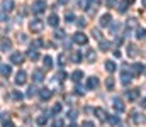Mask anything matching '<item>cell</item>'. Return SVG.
<instances>
[{
    "label": "cell",
    "mask_w": 146,
    "mask_h": 127,
    "mask_svg": "<svg viewBox=\"0 0 146 127\" xmlns=\"http://www.w3.org/2000/svg\"><path fill=\"white\" fill-rule=\"evenodd\" d=\"M12 98H14V100H17V102H19V100H22V93H21V91H17V90H15V91H14V93H12Z\"/></svg>",
    "instance_id": "obj_37"
},
{
    "label": "cell",
    "mask_w": 146,
    "mask_h": 127,
    "mask_svg": "<svg viewBox=\"0 0 146 127\" xmlns=\"http://www.w3.org/2000/svg\"><path fill=\"white\" fill-rule=\"evenodd\" d=\"M75 91H76V95H83V90H82L80 86H76V88H75Z\"/></svg>",
    "instance_id": "obj_50"
},
{
    "label": "cell",
    "mask_w": 146,
    "mask_h": 127,
    "mask_svg": "<svg viewBox=\"0 0 146 127\" xmlns=\"http://www.w3.org/2000/svg\"><path fill=\"white\" fill-rule=\"evenodd\" d=\"M82 127H95V124H94L92 120H85V122L82 124Z\"/></svg>",
    "instance_id": "obj_42"
},
{
    "label": "cell",
    "mask_w": 146,
    "mask_h": 127,
    "mask_svg": "<svg viewBox=\"0 0 146 127\" xmlns=\"http://www.w3.org/2000/svg\"><path fill=\"white\" fill-rule=\"evenodd\" d=\"M114 109H115L117 112H124V109H126V107H124V103H122V100H121V98H115V100H114Z\"/></svg>",
    "instance_id": "obj_22"
},
{
    "label": "cell",
    "mask_w": 146,
    "mask_h": 127,
    "mask_svg": "<svg viewBox=\"0 0 146 127\" xmlns=\"http://www.w3.org/2000/svg\"><path fill=\"white\" fill-rule=\"evenodd\" d=\"M46 10V2L44 0H34L33 3V12L34 14H42Z\"/></svg>",
    "instance_id": "obj_4"
},
{
    "label": "cell",
    "mask_w": 146,
    "mask_h": 127,
    "mask_svg": "<svg viewBox=\"0 0 146 127\" xmlns=\"http://www.w3.org/2000/svg\"><path fill=\"white\" fill-rule=\"evenodd\" d=\"M48 119H49L48 115H39L36 119V124L37 126H46V124H48Z\"/></svg>",
    "instance_id": "obj_25"
},
{
    "label": "cell",
    "mask_w": 146,
    "mask_h": 127,
    "mask_svg": "<svg viewBox=\"0 0 146 127\" xmlns=\"http://www.w3.org/2000/svg\"><path fill=\"white\" fill-rule=\"evenodd\" d=\"M22 61H24V54L21 51H15V53L10 54V63L12 64H22Z\"/></svg>",
    "instance_id": "obj_6"
},
{
    "label": "cell",
    "mask_w": 146,
    "mask_h": 127,
    "mask_svg": "<svg viewBox=\"0 0 146 127\" xmlns=\"http://www.w3.org/2000/svg\"><path fill=\"white\" fill-rule=\"evenodd\" d=\"M33 80H34V83L44 82V73H42V70H34V71H33Z\"/></svg>",
    "instance_id": "obj_9"
},
{
    "label": "cell",
    "mask_w": 146,
    "mask_h": 127,
    "mask_svg": "<svg viewBox=\"0 0 146 127\" xmlns=\"http://www.w3.org/2000/svg\"><path fill=\"white\" fill-rule=\"evenodd\" d=\"M127 7H129V2H127V0L121 2V3H119V12H121V14H124V12L127 10Z\"/></svg>",
    "instance_id": "obj_29"
},
{
    "label": "cell",
    "mask_w": 146,
    "mask_h": 127,
    "mask_svg": "<svg viewBox=\"0 0 146 127\" xmlns=\"http://www.w3.org/2000/svg\"><path fill=\"white\" fill-rule=\"evenodd\" d=\"M139 105H141L143 109H146V98H143V100H141V103H139Z\"/></svg>",
    "instance_id": "obj_51"
},
{
    "label": "cell",
    "mask_w": 146,
    "mask_h": 127,
    "mask_svg": "<svg viewBox=\"0 0 146 127\" xmlns=\"http://www.w3.org/2000/svg\"><path fill=\"white\" fill-rule=\"evenodd\" d=\"M54 38L56 39H65V31H56L54 32Z\"/></svg>",
    "instance_id": "obj_38"
},
{
    "label": "cell",
    "mask_w": 146,
    "mask_h": 127,
    "mask_svg": "<svg viewBox=\"0 0 146 127\" xmlns=\"http://www.w3.org/2000/svg\"><path fill=\"white\" fill-rule=\"evenodd\" d=\"M110 20H112V15H110V14H104V15L100 17V22H99V24H100V27H107L110 24Z\"/></svg>",
    "instance_id": "obj_14"
},
{
    "label": "cell",
    "mask_w": 146,
    "mask_h": 127,
    "mask_svg": "<svg viewBox=\"0 0 146 127\" xmlns=\"http://www.w3.org/2000/svg\"><path fill=\"white\" fill-rule=\"evenodd\" d=\"M37 91H39V90H37L34 85H33V86H29V90H27V97H29V98H33V97L36 95Z\"/></svg>",
    "instance_id": "obj_30"
},
{
    "label": "cell",
    "mask_w": 146,
    "mask_h": 127,
    "mask_svg": "<svg viewBox=\"0 0 146 127\" xmlns=\"http://www.w3.org/2000/svg\"><path fill=\"white\" fill-rule=\"evenodd\" d=\"M131 70H133L134 75H139V73L145 71V66H143L141 63H133V64H131Z\"/></svg>",
    "instance_id": "obj_15"
},
{
    "label": "cell",
    "mask_w": 146,
    "mask_h": 127,
    "mask_svg": "<svg viewBox=\"0 0 146 127\" xmlns=\"http://www.w3.org/2000/svg\"><path fill=\"white\" fill-rule=\"evenodd\" d=\"M136 38H138V39H146V29L145 27H138V31H136Z\"/></svg>",
    "instance_id": "obj_27"
},
{
    "label": "cell",
    "mask_w": 146,
    "mask_h": 127,
    "mask_svg": "<svg viewBox=\"0 0 146 127\" xmlns=\"http://www.w3.org/2000/svg\"><path fill=\"white\" fill-rule=\"evenodd\" d=\"M0 71H2V76H9V75L12 73V68H10V64L2 63V64H0Z\"/></svg>",
    "instance_id": "obj_16"
},
{
    "label": "cell",
    "mask_w": 146,
    "mask_h": 127,
    "mask_svg": "<svg viewBox=\"0 0 146 127\" xmlns=\"http://www.w3.org/2000/svg\"><path fill=\"white\" fill-rule=\"evenodd\" d=\"M106 86H107V90H112V88H114V78H112V76H109V78L106 80Z\"/></svg>",
    "instance_id": "obj_33"
},
{
    "label": "cell",
    "mask_w": 146,
    "mask_h": 127,
    "mask_svg": "<svg viewBox=\"0 0 146 127\" xmlns=\"http://www.w3.org/2000/svg\"><path fill=\"white\" fill-rule=\"evenodd\" d=\"M26 80H27V73L21 70V71L15 75V78H14V83L17 85V86H22V85L26 83Z\"/></svg>",
    "instance_id": "obj_5"
},
{
    "label": "cell",
    "mask_w": 146,
    "mask_h": 127,
    "mask_svg": "<svg viewBox=\"0 0 146 127\" xmlns=\"http://www.w3.org/2000/svg\"><path fill=\"white\" fill-rule=\"evenodd\" d=\"M94 112H95V115H97L100 120H107V117H109L107 112H106L104 109H99V107H97V109H94Z\"/></svg>",
    "instance_id": "obj_17"
},
{
    "label": "cell",
    "mask_w": 146,
    "mask_h": 127,
    "mask_svg": "<svg viewBox=\"0 0 146 127\" xmlns=\"http://www.w3.org/2000/svg\"><path fill=\"white\" fill-rule=\"evenodd\" d=\"M39 97H41L42 100H49V98L53 97V91H51L49 88H42V90H39Z\"/></svg>",
    "instance_id": "obj_13"
},
{
    "label": "cell",
    "mask_w": 146,
    "mask_h": 127,
    "mask_svg": "<svg viewBox=\"0 0 146 127\" xmlns=\"http://www.w3.org/2000/svg\"><path fill=\"white\" fill-rule=\"evenodd\" d=\"M107 122H109L110 126H117L119 124V117L117 115H109L107 117Z\"/></svg>",
    "instance_id": "obj_28"
},
{
    "label": "cell",
    "mask_w": 146,
    "mask_h": 127,
    "mask_svg": "<svg viewBox=\"0 0 146 127\" xmlns=\"http://www.w3.org/2000/svg\"><path fill=\"white\" fill-rule=\"evenodd\" d=\"M51 127H63V120H61V119H56V122H54Z\"/></svg>",
    "instance_id": "obj_43"
},
{
    "label": "cell",
    "mask_w": 146,
    "mask_h": 127,
    "mask_svg": "<svg viewBox=\"0 0 146 127\" xmlns=\"http://www.w3.org/2000/svg\"><path fill=\"white\" fill-rule=\"evenodd\" d=\"M42 64H44L46 70H51V68H53V58H51V56H44V58H42Z\"/></svg>",
    "instance_id": "obj_21"
},
{
    "label": "cell",
    "mask_w": 146,
    "mask_h": 127,
    "mask_svg": "<svg viewBox=\"0 0 146 127\" xmlns=\"http://www.w3.org/2000/svg\"><path fill=\"white\" fill-rule=\"evenodd\" d=\"M126 97L133 102V100H136L138 97H139V88H131V90H127L126 91Z\"/></svg>",
    "instance_id": "obj_10"
},
{
    "label": "cell",
    "mask_w": 146,
    "mask_h": 127,
    "mask_svg": "<svg viewBox=\"0 0 146 127\" xmlns=\"http://www.w3.org/2000/svg\"><path fill=\"white\" fill-rule=\"evenodd\" d=\"M65 19H66V22H72L73 19H75V15H73L72 12H68V14H66V17H65Z\"/></svg>",
    "instance_id": "obj_44"
},
{
    "label": "cell",
    "mask_w": 146,
    "mask_h": 127,
    "mask_svg": "<svg viewBox=\"0 0 146 127\" xmlns=\"http://www.w3.org/2000/svg\"><path fill=\"white\" fill-rule=\"evenodd\" d=\"M119 29H121V26H119V24H115V26H110V32H117Z\"/></svg>",
    "instance_id": "obj_45"
},
{
    "label": "cell",
    "mask_w": 146,
    "mask_h": 127,
    "mask_svg": "<svg viewBox=\"0 0 146 127\" xmlns=\"http://www.w3.org/2000/svg\"><path fill=\"white\" fill-rule=\"evenodd\" d=\"M127 2H129V3H133V2H134V0H127Z\"/></svg>",
    "instance_id": "obj_56"
},
{
    "label": "cell",
    "mask_w": 146,
    "mask_h": 127,
    "mask_svg": "<svg viewBox=\"0 0 146 127\" xmlns=\"http://www.w3.org/2000/svg\"><path fill=\"white\" fill-rule=\"evenodd\" d=\"M104 66H106V70H107L109 73H114V71H115V68H117V64H115L114 61H110V59L106 61V64H104Z\"/></svg>",
    "instance_id": "obj_23"
},
{
    "label": "cell",
    "mask_w": 146,
    "mask_h": 127,
    "mask_svg": "<svg viewBox=\"0 0 146 127\" xmlns=\"http://www.w3.org/2000/svg\"><path fill=\"white\" fill-rule=\"evenodd\" d=\"M82 78H83V71H82V70H76V71H73L72 73V80L75 82V83H78Z\"/></svg>",
    "instance_id": "obj_20"
},
{
    "label": "cell",
    "mask_w": 146,
    "mask_h": 127,
    "mask_svg": "<svg viewBox=\"0 0 146 127\" xmlns=\"http://www.w3.org/2000/svg\"><path fill=\"white\" fill-rule=\"evenodd\" d=\"M10 47H12V42L9 41V39H2V53H7V51H10Z\"/></svg>",
    "instance_id": "obj_24"
},
{
    "label": "cell",
    "mask_w": 146,
    "mask_h": 127,
    "mask_svg": "<svg viewBox=\"0 0 146 127\" xmlns=\"http://www.w3.org/2000/svg\"><path fill=\"white\" fill-rule=\"evenodd\" d=\"M92 36H94L95 39H99V41H100V32H99V29H94V31H92Z\"/></svg>",
    "instance_id": "obj_41"
},
{
    "label": "cell",
    "mask_w": 146,
    "mask_h": 127,
    "mask_svg": "<svg viewBox=\"0 0 146 127\" xmlns=\"http://www.w3.org/2000/svg\"><path fill=\"white\" fill-rule=\"evenodd\" d=\"M85 58H87V61L88 63H95V59H97V53L94 51V49H87V53H85Z\"/></svg>",
    "instance_id": "obj_11"
},
{
    "label": "cell",
    "mask_w": 146,
    "mask_h": 127,
    "mask_svg": "<svg viewBox=\"0 0 146 127\" xmlns=\"http://www.w3.org/2000/svg\"><path fill=\"white\" fill-rule=\"evenodd\" d=\"M61 112V103H54L51 109V114H60Z\"/></svg>",
    "instance_id": "obj_32"
},
{
    "label": "cell",
    "mask_w": 146,
    "mask_h": 127,
    "mask_svg": "<svg viewBox=\"0 0 146 127\" xmlns=\"http://www.w3.org/2000/svg\"><path fill=\"white\" fill-rule=\"evenodd\" d=\"M73 42L78 44V46H85V44L88 42V36L83 34V32H75V36H73Z\"/></svg>",
    "instance_id": "obj_2"
},
{
    "label": "cell",
    "mask_w": 146,
    "mask_h": 127,
    "mask_svg": "<svg viewBox=\"0 0 146 127\" xmlns=\"http://www.w3.org/2000/svg\"><path fill=\"white\" fill-rule=\"evenodd\" d=\"M133 76H134V73H133V71H129V73H127V70H124V71H122V75H121V82H122V85H127L131 80H133Z\"/></svg>",
    "instance_id": "obj_8"
},
{
    "label": "cell",
    "mask_w": 146,
    "mask_h": 127,
    "mask_svg": "<svg viewBox=\"0 0 146 127\" xmlns=\"http://www.w3.org/2000/svg\"><path fill=\"white\" fill-rule=\"evenodd\" d=\"M41 46H42V41H41V39H36V41H34L33 44H31V47H34V49L41 47Z\"/></svg>",
    "instance_id": "obj_39"
},
{
    "label": "cell",
    "mask_w": 146,
    "mask_h": 127,
    "mask_svg": "<svg viewBox=\"0 0 146 127\" xmlns=\"http://www.w3.org/2000/svg\"><path fill=\"white\" fill-rule=\"evenodd\" d=\"M131 120H133L136 126H143V124L146 122V115H145V114H141V112H133Z\"/></svg>",
    "instance_id": "obj_3"
},
{
    "label": "cell",
    "mask_w": 146,
    "mask_h": 127,
    "mask_svg": "<svg viewBox=\"0 0 146 127\" xmlns=\"http://www.w3.org/2000/svg\"><path fill=\"white\" fill-rule=\"evenodd\" d=\"M127 54H129V56H136V54H138V51H136V46L129 44V46H127Z\"/></svg>",
    "instance_id": "obj_31"
},
{
    "label": "cell",
    "mask_w": 146,
    "mask_h": 127,
    "mask_svg": "<svg viewBox=\"0 0 146 127\" xmlns=\"http://www.w3.org/2000/svg\"><path fill=\"white\" fill-rule=\"evenodd\" d=\"M29 29H31L33 32H41V31L44 29V22H42L41 19H34V20L29 22Z\"/></svg>",
    "instance_id": "obj_1"
},
{
    "label": "cell",
    "mask_w": 146,
    "mask_h": 127,
    "mask_svg": "<svg viewBox=\"0 0 146 127\" xmlns=\"http://www.w3.org/2000/svg\"><path fill=\"white\" fill-rule=\"evenodd\" d=\"M143 7H146V0H143Z\"/></svg>",
    "instance_id": "obj_54"
},
{
    "label": "cell",
    "mask_w": 146,
    "mask_h": 127,
    "mask_svg": "<svg viewBox=\"0 0 146 127\" xmlns=\"http://www.w3.org/2000/svg\"><path fill=\"white\" fill-rule=\"evenodd\" d=\"M27 58H29L31 61H37V59H39V53H37V49L31 47V49L27 51Z\"/></svg>",
    "instance_id": "obj_19"
},
{
    "label": "cell",
    "mask_w": 146,
    "mask_h": 127,
    "mask_svg": "<svg viewBox=\"0 0 146 127\" xmlns=\"http://www.w3.org/2000/svg\"><path fill=\"white\" fill-rule=\"evenodd\" d=\"M100 0H90V3H99Z\"/></svg>",
    "instance_id": "obj_52"
},
{
    "label": "cell",
    "mask_w": 146,
    "mask_h": 127,
    "mask_svg": "<svg viewBox=\"0 0 146 127\" xmlns=\"http://www.w3.org/2000/svg\"><path fill=\"white\" fill-rule=\"evenodd\" d=\"M121 127H127V126H126V124H121Z\"/></svg>",
    "instance_id": "obj_55"
},
{
    "label": "cell",
    "mask_w": 146,
    "mask_h": 127,
    "mask_svg": "<svg viewBox=\"0 0 146 127\" xmlns=\"http://www.w3.org/2000/svg\"><path fill=\"white\" fill-rule=\"evenodd\" d=\"M14 9V2L12 0H3L2 2V12H10Z\"/></svg>",
    "instance_id": "obj_18"
},
{
    "label": "cell",
    "mask_w": 146,
    "mask_h": 127,
    "mask_svg": "<svg viewBox=\"0 0 146 127\" xmlns=\"http://www.w3.org/2000/svg\"><path fill=\"white\" fill-rule=\"evenodd\" d=\"M51 27H56L58 26V22H60V17L56 15V14H51V15H48V20H46Z\"/></svg>",
    "instance_id": "obj_12"
},
{
    "label": "cell",
    "mask_w": 146,
    "mask_h": 127,
    "mask_svg": "<svg viewBox=\"0 0 146 127\" xmlns=\"http://www.w3.org/2000/svg\"><path fill=\"white\" fill-rule=\"evenodd\" d=\"M99 47H100L102 51H109L110 42H109V41H106V39H100V41H99Z\"/></svg>",
    "instance_id": "obj_26"
},
{
    "label": "cell",
    "mask_w": 146,
    "mask_h": 127,
    "mask_svg": "<svg viewBox=\"0 0 146 127\" xmlns=\"http://www.w3.org/2000/svg\"><path fill=\"white\" fill-rule=\"evenodd\" d=\"M65 78H66V73H65V71L61 70V71H60V73L56 75V80H58V82H65Z\"/></svg>",
    "instance_id": "obj_36"
},
{
    "label": "cell",
    "mask_w": 146,
    "mask_h": 127,
    "mask_svg": "<svg viewBox=\"0 0 146 127\" xmlns=\"http://www.w3.org/2000/svg\"><path fill=\"white\" fill-rule=\"evenodd\" d=\"M112 54H114V58H121V53H119L117 49H114V51H112Z\"/></svg>",
    "instance_id": "obj_49"
},
{
    "label": "cell",
    "mask_w": 146,
    "mask_h": 127,
    "mask_svg": "<svg viewBox=\"0 0 146 127\" xmlns=\"http://www.w3.org/2000/svg\"><path fill=\"white\" fill-rule=\"evenodd\" d=\"M68 127H78V126H76V124H73V122H72V124H70Z\"/></svg>",
    "instance_id": "obj_53"
},
{
    "label": "cell",
    "mask_w": 146,
    "mask_h": 127,
    "mask_svg": "<svg viewBox=\"0 0 146 127\" xmlns=\"http://www.w3.org/2000/svg\"><path fill=\"white\" fill-rule=\"evenodd\" d=\"M115 2H117V0H106L107 7H114V5H115Z\"/></svg>",
    "instance_id": "obj_47"
},
{
    "label": "cell",
    "mask_w": 146,
    "mask_h": 127,
    "mask_svg": "<svg viewBox=\"0 0 146 127\" xmlns=\"http://www.w3.org/2000/svg\"><path fill=\"white\" fill-rule=\"evenodd\" d=\"M76 26L82 29V27H85V26H87V20H85L83 17H80V19H76Z\"/></svg>",
    "instance_id": "obj_35"
},
{
    "label": "cell",
    "mask_w": 146,
    "mask_h": 127,
    "mask_svg": "<svg viewBox=\"0 0 146 127\" xmlns=\"http://www.w3.org/2000/svg\"><path fill=\"white\" fill-rule=\"evenodd\" d=\"M99 78L97 76H88V80H87V88L88 90H95L97 86H99Z\"/></svg>",
    "instance_id": "obj_7"
},
{
    "label": "cell",
    "mask_w": 146,
    "mask_h": 127,
    "mask_svg": "<svg viewBox=\"0 0 146 127\" xmlns=\"http://www.w3.org/2000/svg\"><path fill=\"white\" fill-rule=\"evenodd\" d=\"M58 61H60V63H58L60 66H63V64H66V63H65V61H66V58H65V54H60V58H58Z\"/></svg>",
    "instance_id": "obj_40"
},
{
    "label": "cell",
    "mask_w": 146,
    "mask_h": 127,
    "mask_svg": "<svg viewBox=\"0 0 146 127\" xmlns=\"http://www.w3.org/2000/svg\"><path fill=\"white\" fill-rule=\"evenodd\" d=\"M72 59H73V63H80V59H82V54H80L78 51H75V53H73V56H72Z\"/></svg>",
    "instance_id": "obj_34"
},
{
    "label": "cell",
    "mask_w": 146,
    "mask_h": 127,
    "mask_svg": "<svg viewBox=\"0 0 146 127\" xmlns=\"http://www.w3.org/2000/svg\"><path fill=\"white\" fill-rule=\"evenodd\" d=\"M68 117H70V119H75V117H76V110H70V112H68Z\"/></svg>",
    "instance_id": "obj_46"
},
{
    "label": "cell",
    "mask_w": 146,
    "mask_h": 127,
    "mask_svg": "<svg viewBox=\"0 0 146 127\" xmlns=\"http://www.w3.org/2000/svg\"><path fill=\"white\" fill-rule=\"evenodd\" d=\"M2 127H14V124H12L10 120H7V122L3 120V124H2Z\"/></svg>",
    "instance_id": "obj_48"
}]
</instances>
